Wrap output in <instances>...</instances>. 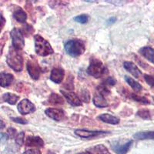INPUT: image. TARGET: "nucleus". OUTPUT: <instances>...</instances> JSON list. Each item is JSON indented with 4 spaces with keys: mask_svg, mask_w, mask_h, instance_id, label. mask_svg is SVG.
<instances>
[{
    "mask_svg": "<svg viewBox=\"0 0 154 154\" xmlns=\"http://www.w3.org/2000/svg\"><path fill=\"white\" fill-rule=\"evenodd\" d=\"M116 83V80L113 77H107L103 82V86H114Z\"/></svg>",
    "mask_w": 154,
    "mask_h": 154,
    "instance_id": "nucleus-29",
    "label": "nucleus"
},
{
    "mask_svg": "<svg viewBox=\"0 0 154 154\" xmlns=\"http://www.w3.org/2000/svg\"><path fill=\"white\" fill-rule=\"evenodd\" d=\"M64 75H65V72L64 70L61 68H54L50 75V79L55 83H60L64 79Z\"/></svg>",
    "mask_w": 154,
    "mask_h": 154,
    "instance_id": "nucleus-11",
    "label": "nucleus"
},
{
    "mask_svg": "<svg viewBox=\"0 0 154 154\" xmlns=\"http://www.w3.org/2000/svg\"><path fill=\"white\" fill-rule=\"evenodd\" d=\"M27 70L30 77L34 80L38 79L41 74V67L35 58L29 59L27 62Z\"/></svg>",
    "mask_w": 154,
    "mask_h": 154,
    "instance_id": "nucleus-6",
    "label": "nucleus"
},
{
    "mask_svg": "<svg viewBox=\"0 0 154 154\" xmlns=\"http://www.w3.org/2000/svg\"><path fill=\"white\" fill-rule=\"evenodd\" d=\"M2 98H3L4 101L9 103L10 105H15L16 103V102L19 100V97L16 96V94H13V93H6L3 95Z\"/></svg>",
    "mask_w": 154,
    "mask_h": 154,
    "instance_id": "nucleus-23",
    "label": "nucleus"
},
{
    "mask_svg": "<svg viewBox=\"0 0 154 154\" xmlns=\"http://www.w3.org/2000/svg\"><path fill=\"white\" fill-rule=\"evenodd\" d=\"M87 72L89 75L98 79L106 73L107 69L99 59L92 57L87 69Z\"/></svg>",
    "mask_w": 154,
    "mask_h": 154,
    "instance_id": "nucleus-2",
    "label": "nucleus"
},
{
    "mask_svg": "<svg viewBox=\"0 0 154 154\" xmlns=\"http://www.w3.org/2000/svg\"><path fill=\"white\" fill-rule=\"evenodd\" d=\"M80 154H86V153H80Z\"/></svg>",
    "mask_w": 154,
    "mask_h": 154,
    "instance_id": "nucleus-41",
    "label": "nucleus"
},
{
    "mask_svg": "<svg viewBox=\"0 0 154 154\" xmlns=\"http://www.w3.org/2000/svg\"><path fill=\"white\" fill-rule=\"evenodd\" d=\"M23 154H41V152L37 149H32L26 150Z\"/></svg>",
    "mask_w": 154,
    "mask_h": 154,
    "instance_id": "nucleus-37",
    "label": "nucleus"
},
{
    "mask_svg": "<svg viewBox=\"0 0 154 154\" xmlns=\"http://www.w3.org/2000/svg\"><path fill=\"white\" fill-rule=\"evenodd\" d=\"M26 145L27 146H35V147H42L43 146V140L38 137H32L29 136L27 137L26 141Z\"/></svg>",
    "mask_w": 154,
    "mask_h": 154,
    "instance_id": "nucleus-15",
    "label": "nucleus"
},
{
    "mask_svg": "<svg viewBox=\"0 0 154 154\" xmlns=\"http://www.w3.org/2000/svg\"><path fill=\"white\" fill-rule=\"evenodd\" d=\"M74 20L81 24H85L89 21V16L87 15H80V16H75L74 18Z\"/></svg>",
    "mask_w": 154,
    "mask_h": 154,
    "instance_id": "nucleus-27",
    "label": "nucleus"
},
{
    "mask_svg": "<svg viewBox=\"0 0 154 154\" xmlns=\"http://www.w3.org/2000/svg\"><path fill=\"white\" fill-rule=\"evenodd\" d=\"M132 144H133V140H130L128 143H125L124 145L117 147L116 149V152H117V154H126L130 149Z\"/></svg>",
    "mask_w": 154,
    "mask_h": 154,
    "instance_id": "nucleus-24",
    "label": "nucleus"
},
{
    "mask_svg": "<svg viewBox=\"0 0 154 154\" xmlns=\"http://www.w3.org/2000/svg\"><path fill=\"white\" fill-rule=\"evenodd\" d=\"M89 154H110L106 147L104 145L99 144L87 149Z\"/></svg>",
    "mask_w": 154,
    "mask_h": 154,
    "instance_id": "nucleus-18",
    "label": "nucleus"
},
{
    "mask_svg": "<svg viewBox=\"0 0 154 154\" xmlns=\"http://www.w3.org/2000/svg\"><path fill=\"white\" fill-rule=\"evenodd\" d=\"M5 24V18H4L3 15H2V12L0 11V32H1V31H2V29H3Z\"/></svg>",
    "mask_w": 154,
    "mask_h": 154,
    "instance_id": "nucleus-36",
    "label": "nucleus"
},
{
    "mask_svg": "<svg viewBox=\"0 0 154 154\" xmlns=\"http://www.w3.org/2000/svg\"><path fill=\"white\" fill-rule=\"evenodd\" d=\"M5 126V123H4L3 121L0 120V129H3L4 127Z\"/></svg>",
    "mask_w": 154,
    "mask_h": 154,
    "instance_id": "nucleus-40",
    "label": "nucleus"
},
{
    "mask_svg": "<svg viewBox=\"0 0 154 154\" xmlns=\"http://www.w3.org/2000/svg\"><path fill=\"white\" fill-rule=\"evenodd\" d=\"M11 119H12L13 122H15V123H20V124H27V123H28V121H27L26 119H25L21 117H12Z\"/></svg>",
    "mask_w": 154,
    "mask_h": 154,
    "instance_id": "nucleus-33",
    "label": "nucleus"
},
{
    "mask_svg": "<svg viewBox=\"0 0 154 154\" xmlns=\"http://www.w3.org/2000/svg\"><path fill=\"white\" fill-rule=\"evenodd\" d=\"M48 102L51 105H63L64 103V100L60 95L56 94V93H52L49 96Z\"/></svg>",
    "mask_w": 154,
    "mask_h": 154,
    "instance_id": "nucleus-21",
    "label": "nucleus"
},
{
    "mask_svg": "<svg viewBox=\"0 0 154 154\" xmlns=\"http://www.w3.org/2000/svg\"><path fill=\"white\" fill-rule=\"evenodd\" d=\"M116 18H115V17L109 18V19L108 20H107V23H106L107 25H112V24H113V23L116 22Z\"/></svg>",
    "mask_w": 154,
    "mask_h": 154,
    "instance_id": "nucleus-39",
    "label": "nucleus"
},
{
    "mask_svg": "<svg viewBox=\"0 0 154 154\" xmlns=\"http://www.w3.org/2000/svg\"><path fill=\"white\" fill-rule=\"evenodd\" d=\"M99 119L101 121L109 124L116 125L119 123V119L118 117H116L114 116L110 115L108 113H103L99 116Z\"/></svg>",
    "mask_w": 154,
    "mask_h": 154,
    "instance_id": "nucleus-16",
    "label": "nucleus"
},
{
    "mask_svg": "<svg viewBox=\"0 0 154 154\" xmlns=\"http://www.w3.org/2000/svg\"><path fill=\"white\" fill-rule=\"evenodd\" d=\"M33 29H32V26H30V25H26V26L23 28V32H24V33L26 34V35L28 36V35H29L30 34L32 33L33 32Z\"/></svg>",
    "mask_w": 154,
    "mask_h": 154,
    "instance_id": "nucleus-34",
    "label": "nucleus"
},
{
    "mask_svg": "<svg viewBox=\"0 0 154 154\" xmlns=\"http://www.w3.org/2000/svg\"><path fill=\"white\" fill-rule=\"evenodd\" d=\"M14 80V76L11 73L7 72H1L0 73V86L8 87L12 84Z\"/></svg>",
    "mask_w": 154,
    "mask_h": 154,
    "instance_id": "nucleus-13",
    "label": "nucleus"
},
{
    "mask_svg": "<svg viewBox=\"0 0 154 154\" xmlns=\"http://www.w3.org/2000/svg\"><path fill=\"white\" fill-rule=\"evenodd\" d=\"M97 89H98L99 94L102 95V96H104V97H105L106 96H107V95H109V90L106 87V86H103V85L99 86V87L97 88Z\"/></svg>",
    "mask_w": 154,
    "mask_h": 154,
    "instance_id": "nucleus-28",
    "label": "nucleus"
},
{
    "mask_svg": "<svg viewBox=\"0 0 154 154\" xmlns=\"http://www.w3.org/2000/svg\"><path fill=\"white\" fill-rule=\"evenodd\" d=\"M93 103L96 106L99 108H103L108 106L106 100L105 99L104 96H103L100 94H96L93 97Z\"/></svg>",
    "mask_w": 154,
    "mask_h": 154,
    "instance_id": "nucleus-20",
    "label": "nucleus"
},
{
    "mask_svg": "<svg viewBox=\"0 0 154 154\" xmlns=\"http://www.w3.org/2000/svg\"><path fill=\"white\" fill-rule=\"evenodd\" d=\"M8 133L10 135L11 137H13L16 134V130L13 129V128H9V130H8Z\"/></svg>",
    "mask_w": 154,
    "mask_h": 154,
    "instance_id": "nucleus-38",
    "label": "nucleus"
},
{
    "mask_svg": "<svg viewBox=\"0 0 154 154\" xmlns=\"http://www.w3.org/2000/svg\"><path fill=\"white\" fill-rule=\"evenodd\" d=\"M18 110L23 115H27L31 112H35V106L31 101H29L27 99L22 100L19 104H18Z\"/></svg>",
    "mask_w": 154,
    "mask_h": 154,
    "instance_id": "nucleus-7",
    "label": "nucleus"
},
{
    "mask_svg": "<svg viewBox=\"0 0 154 154\" xmlns=\"http://www.w3.org/2000/svg\"><path fill=\"white\" fill-rule=\"evenodd\" d=\"M133 138L136 140H154V131L139 132L133 135Z\"/></svg>",
    "mask_w": 154,
    "mask_h": 154,
    "instance_id": "nucleus-19",
    "label": "nucleus"
},
{
    "mask_svg": "<svg viewBox=\"0 0 154 154\" xmlns=\"http://www.w3.org/2000/svg\"><path fill=\"white\" fill-rule=\"evenodd\" d=\"M139 53L147 60L154 64V49L150 46H144L139 50Z\"/></svg>",
    "mask_w": 154,
    "mask_h": 154,
    "instance_id": "nucleus-14",
    "label": "nucleus"
},
{
    "mask_svg": "<svg viewBox=\"0 0 154 154\" xmlns=\"http://www.w3.org/2000/svg\"><path fill=\"white\" fill-rule=\"evenodd\" d=\"M8 65L9 67L15 70L16 72H21L23 68V59L21 53L17 49L11 47L6 59Z\"/></svg>",
    "mask_w": 154,
    "mask_h": 154,
    "instance_id": "nucleus-1",
    "label": "nucleus"
},
{
    "mask_svg": "<svg viewBox=\"0 0 154 154\" xmlns=\"http://www.w3.org/2000/svg\"><path fill=\"white\" fill-rule=\"evenodd\" d=\"M24 137H25L24 132H21V133H19V134L16 136V142L18 145L19 146L23 145V142H24Z\"/></svg>",
    "mask_w": 154,
    "mask_h": 154,
    "instance_id": "nucleus-31",
    "label": "nucleus"
},
{
    "mask_svg": "<svg viewBox=\"0 0 154 154\" xmlns=\"http://www.w3.org/2000/svg\"><path fill=\"white\" fill-rule=\"evenodd\" d=\"M85 44L79 39L69 40L65 44V50L70 56L77 57L85 52Z\"/></svg>",
    "mask_w": 154,
    "mask_h": 154,
    "instance_id": "nucleus-4",
    "label": "nucleus"
},
{
    "mask_svg": "<svg viewBox=\"0 0 154 154\" xmlns=\"http://www.w3.org/2000/svg\"><path fill=\"white\" fill-rule=\"evenodd\" d=\"M75 134L82 138H93V137L101 136V135L107 134V132L103 131H91L86 130H77L75 131Z\"/></svg>",
    "mask_w": 154,
    "mask_h": 154,
    "instance_id": "nucleus-9",
    "label": "nucleus"
},
{
    "mask_svg": "<svg viewBox=\"0 0 154 154\" xmlns=\"http://www.w3.org/2000/svg\"><path fill=\"white\" fill-rule=\"evenodd\" d=\"M70 78L68 79V80L66 81V85L65 86L66 87V89H73V83H72V79H73V78H72V76H69Z\"/></svg>",
    "mask_w": 154,
    "mask_h": 154,
    "instance_id": "nucleus-35",
    "label": "nucleus"
},
{
    "mask_svg": "<svg viewBox=\"0 0 154 154\" xmlns=\"http://www.w3.org/2000/svg\"><path fill=\"white\" fill-rule=\"evenodd\" d=\"M11 38H12V47L17 50H21L25 46L24 38L22 31L19 29L14 28L10 32Z\"/></svg>",
    "mask_w": 154,
    "mask_h": 154,
    "instance_id": "nucleus-5",
    "label": "nucleus"
},
{
    "mask_svg": "<svg viewBox=\"0 0 154 154\" xmlns=\"http://www.w3.org/2000/svg\"><path fill=\"white\" fill-rule=\"evenodd\" d=\"M61 93L66 99L67 102L70 105L73 106H79L82 105V102H81L80 99L78 97V96L75 93H72V92L64 91V90H61Z\"/></svg>",
    "mask_w": 154,
    "mask_h": 154,
    "instance_id": "nucleus-8",
    "label": "nucleus"
},
{
    "mask_svg": "<svg viewBox=\"0 0 154 154\" xmlns=\"http://www.w3.org/2000/svg\"><path fill=\"white\" fill-rule=\"evenodd\" d=\"M130 98L133 99L135 101L139 102V103H142L143 104H149V100L144 96H138V95L135 94V93H130Z\"/></svg>",
    "mask_w": 154,
    "mask_h": 154,
    "instance_id": "nucleus-25",
    "label": "nucleus"
},
{
    "mask_svg": "<svg viewBox=\"0 0 154 154\" xmlns=\"http://www.w3.org/2000/svg\"><path fill=\"white\" fill-rule=\"evenodd\" d=\"M35 53L41 56H47L54 53L53 49L47 41L39 35H35Z\"/></svg>",
    "mask_w": 154,
    "mask_h": 154,
    "instance_id": "nucleus-3",
    "label": "nucleus"
},
{
    "mask_svg": "<svg viewBox=\"0 0 154 154\" xmlns=\"http://www.w3.org/2000/svg\"><path fill=\"white\" fill-rule=\"evenodd\" d=\"M125 80L126 81L128 84L131 86L132 89L134 90L135 92H140L143 89V86L139 83L138 82H137L136 80L131 78L130 76H125Z\"/></svg>",
    "mask_w": 154,
    "mask_h": 154,
    "instance_id": "nucleus-22",
    "label": "nucleus"
},
{
    "mask_svg": "<svg viewBox=\"0 0 154 154\" xmlns=\"http://www.w3.org/2000/svg\"><path fill=\"white\" fill-rule=\"evenodd\" d=\"M123 66H124V68L127 70L128 72H130V74H132L134 77L137 78V79H139L141 76V75H142V72L140 70V69L137 67L136 64H134L132 62H125L123 63Z\"/></svg>",
    "mask_w": 154,
    "mask_h": 154,
    "instance_id": "nucleus-12",
    "label": "nucleus"
},
{
    "mask_svg": "<svg viewBox=\"0 0 154 154\" xmlns=\"http://www.w3.org/2000/svg\"><path fill=\"white\" fill-rule=\"evenodd\" d=\"M144 79H145L147 84L150 86L151 87L154 88V76L146 74V75H144Z\"/></svg>",
    "mask_w": 154,
    "mask_h": 154,
    "instance_id": "nucleus-30",
    "label": "nucleus"
},
{
    "mask_svg": "<svg viewBox=\"0 0 154 154\" xmlns=\"http://www.w3.org/2000/svg\"><path fill=\"white\" fill-rule=\"evenodd\" d=\"M13 16L16 21L20 23H25L26 22L27 14L22 8L17 7L13 12Z\"/></svg>",
    "mask_w": 154,
    "mask_h": 154,
    "instance_id": "nucleus-17",
    "label": "nucleus"
},
{
    "mask_svg": "<svg viewBox=\"0 0 154 154\" xmlns=\"http://www.w3.org/2000/svg\"><path fill=\"white\" fill-rule=\"evenodd\" d=\"M46 115L56 121H60L64 117V112L60 109L49 108L45 111Z\"/></svg>",
    "mask_w": 154,
    "mask_h": 154,
    "instance_id": "nucleus-10",
    "label": "nucleus"
},
{
    "mask_svg": "<svg viewBox=\"0 0 154 154\" xmlns=\"http://www.w3.org/2000/svg\"><path fill=\"white\" fill-rule=\"evenodd\" d=\"M137 116H139L140 117H141L142 119H149L151 118V114L148 109H140V110L137 112Z\"/></svg>",
    "mask_w": 154,
    "mask_h": 154,
    "instance_id": "nucleus-26",
    "label": "nucleus"
},
{
    "mask_svg": "<svg viewBox=\"0 0 154 154\" xmlns=\"http://www.w3.org/2000/svg\"><path fill=\"white\" fill-rule=\"evenodd\" d=\"M81 97H82L83 101L86 102V103H89V99H90L89 93L86 89H82V91L81 92Z\"/></svg>",
    "mask_w": 154,
    "mask_h": 154,
    "instance_id": "nucleus-32",
    "label": "nucleus"
}]
</instances>
